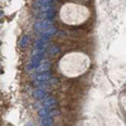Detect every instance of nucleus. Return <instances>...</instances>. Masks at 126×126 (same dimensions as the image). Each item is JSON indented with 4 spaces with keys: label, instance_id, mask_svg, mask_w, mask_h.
Masks as SVG:
<instances>
[{
    "label": "nucleus",
    "instance_id": "nucleus-1",
    "mask_svg": "<svg viewBox=\"0 0 126 126\" xmlns=\"http://www.w3.org/2000/svg\"><path fill=\"white\" fill-rule=\"evenodd\" d=\"M91 59L83 52H69L59 61V71L68 78H75L83 75L90 68Z\"/></svg>",
    "mask_w": 126,
    "mask_h": 126
},
{
    "label": "nucleus",
    "instance_id": "nucleus-2",
    "mask_svg": "<svg viewBox=\"0 0 126 126\" xmlns=\"http://www.w3.org/2000/svg\"><path fill=\"white\" fill-rule=\"evenodd\" d=\"M90 18L91 10L86 5L80 4V3H64L59 9V19L62 20V23L71 25V27L82 25Z\"/></svg>",
    "mask_w": 126,
    "mask_h": 126
},
{
    "label": "nucleus",
    "instance_id": "nucleus-3",
    "mask_svg": "<svg viewBox=\"0 0 126 126\" xmlns=\"http://www.w3.org/2000/svg\"><path fill=\"white\" fill-rule=\"evenodd\" d=\"M78 1H88V0H78Z\"/></svg>",
    "mask_w": 126,
    "mask_h": 126
}]
</instances>
